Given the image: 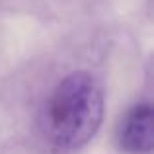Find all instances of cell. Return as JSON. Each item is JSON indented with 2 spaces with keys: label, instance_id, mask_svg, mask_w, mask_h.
I'll return each instance as SVG.
<instances>
[{
  "label": "cell",
  "instance_id": "cell-1",
  "mask_svg": "<svg viewBox=\"0 0 154 154\" xmlns=\"http://www.w3.org/2000/svg\"><path fill=\"white\" fill-rule=\"evenodd\" d=\"M103 119V90L86 70L70 72L51 90L39 111V135L51 150L68 154L94 139Z\"/></svg>",
  "mask_w": 154,
  "mask_h": 154
},
{
  "label": "cell",
  "instance_id": "cell-2",
  "mask_svg": "<svg viewBox=\"0 0 154 154\" xmlns=\"http://www.w3.org/2000/svg\"><path fill=\"white\" fill-rule=\"evenodd\" d=\"M117 146L127 154H146L154 146L152 107L148 103L133 105L123 117L115 131Z\"/></svg>",
  "mask_w": 154,
  "mask_h": 154
}]
</instances>
